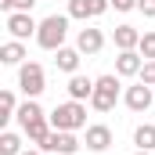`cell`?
<instances>
[{
	"label": "cell",
	"mask_w": 155,
	"mask_h": 155,
	"mask_svg": "<svg viewBox=\"0 0 155 155\" xmlns=\"http://www.w3.org/2000/svg\"><path fill=\"white\" fill-rule=\"evenodd\" d=\"M65 36H69V15H47L36 29V43L43 51H58L65 47Z\"/></svg>",
	"instance_id": "6da1fadb"
},
{
	"label": "cell",
	"mask_w": 155,
	"mask_h": 155,
	"mask_svg": "<svg viewBox=\"0 0 155 155\" xmlns=\"http://www.w3.org/2000/svg\"><path fill=\"white\" fill-rule=\"evenodd\" d=\"M51 126H54V130H72V134L83 130V126H87V105L69 97L65 105H58V108L51 112Z\"/></svg>",
	"instance_id": "7a4b0ae2"
},
{
	"label": "cell",
	"mask_w": 155,
	"mask_h": 155,
	"mask_svg": "<svg viewBox=\"0 0 155 155\" xmlns=\"http://www.w3.org/2000/svg\"><path fill=\"white\" fill-rule=\"evenodd\" d=\"M119 101V76H97L94 94H90V108L94 112H112Z\"/></svg>",
	"instance_id": "3957f363"
},
{
	"label": "cell",
	"mask_w": 155,
	"mask_h": 155,
	"mask_svg": "<svg viewBox=\"0 0 155 155\" xmlns=\"http://www.w3.org/2000/svg\"><path fill=\"white\" fill-rule=\"evenodd\" d=\"M18 87H22L25 97H40V94L47 90L43 65H40V61H25V65H18Z\"/></svg>",
	"instance_id": "277c9868"
},
{
	"label": "cell",
	"mask_w": 155,
	"mask_h": 155,
	"mask_svg": "<svg viewBox=\"0 0 155 155\" xmlns=\"http://www.w3.org/2000/svg\"><path fill=\"white\" fill-rule=\"evenodd\" d=\"M123 101H126V108H130V112H137V116H141V112H148V108H152V101H155V87H148V83H141V79H137L134 87H126Z\"/></svg>",
	"instance_id": "5b68a950"
},
{
	"label": "cell",
	"mask_w": 155,
	"mask_h": 155,
	"mask_svg": "<svg viewBox=\"0 0 155 155\" xmlns=\"http://www.w3.org/2000/svg\"><path fill=\"white\" fill-rule=\"evenodd\" d=\"M36 29H40V22L29 11H11L7 15V33H11V40H29V36H36Z\"/></svg>",
	"instance_id": "8992f818"
},
{
	"label": "cell",
	"mask_w": 155,
	"mask_h": 155,
	"mask_svg": "<svg viewBox=\"0 0 155 155\" xmlns=\"http://www.w3.org/2000/svg\"><path fill=\"white\" fill-rule=\"evenodd\" d=\"M108 7H112V0H69V18L90 22V18H101Z\"/></svg>",
	"instance_id": "52a82bcc"
},
{
	"label": "cell",
	"mask_w": 155,
	"mask_h": 155,
	"mask_svg": "<svg viewBox=\"0 0 155 155\" xmlns=\"http://www.w3.org/2000/svg\"><path fill=\"white\" fill-rule=\"evenodd\" d=\"M40 152H58V155H72V152H79V137L72 134V130H51V137H47V144H43Z\"/></svg>",
	"instance_id": "ba28073f"
},
{
	"label": "cell",
	"mask_w": 155,
	"mask_h": 155,
	"mask_svg": "<svg viewBox=\"0 0 155 155\" xmlns=\"http://www.w3.org/2000/svg\"><path fill=\"white\" fill-rule=\"evenodd\" d=\"M83 144H87L90 152H108V148H112V126H105V123H90Z\"/></svg>",
	"instance_id": "9c48e42d"
},
{
	"label": "cell",
	"mask_w": 155,
	"mask_h": 155,
	"mask_svg": "<svg viewBox=\"0 0 155 155\" xmlns=\"http://www.w3.org/2000/svg\"><path fill=\"white\" fill-rule=\"evenodd\" d=\"M76 47H79V54H90V58H94V54H101V47H105V33L87 25V29L76 33Z\"/></svg>",
	"instance_id": "30bf717a"
},
{
	"label": "cell",
	"mask_w": 155,
	"mask_h": 155,
	"mask_svg": "<svg viewBox=\"0 0 155 155\" xmlns=\"http://www.w3.org/2000/svg\"><path fill=\"white\" fill-rule=\"evenodd\" d=\"M141 69H144V54L141 51H119L116 76H141Z\"/></svg>",
	"instance_id": "8fae6325"
},
{
	"label": "cell",
	"mask_w": 155,
	"mask_h": 155,
	"mask_svg": "<svg viewBox=\"0 0 155 155\" xmlns=\"http://www.w3.org/2000/svg\"><path fill=\"white\" fill-rule=\"evenodd\" d=\"M54 54H58V58H54V65H58L61 72H69V76H76V72H79V58H83V54H79V47H58Z\"/></svg>",
	"instance_id": "7c38bea8"
},
{
	"label": "cell",
	"mask_w": 155,
	"mask_h": 155,
	"mask_svg": "<svg viewBox=\"0 0 155 155\" xmlns=\"http://www.w3.org/2000/svg\"><path fill=\"white\" fill-rule=\"evenodd\" d=\"M94 83L97 79H90V76H69V97L72 101H90V94H94Z\"/></svg>",
	"instance_id": "4fadbf2b"
},
{
	"label": "cell",
	"mask_w": 155,
	"mask_h": 155,
	"mask_svg": "<svg viewBox=\"0 0 155 155\" xmlns=\"http://www.w3.org/2000/svg\"><path fill=\"white\" fill-rule=\"evenodd\" d=\"M0 61H4V65H25V43H22V40L0 43Z\"/></svg>",
	"instance_id": "5bb4252c"
},
{
	"label": "cell",
	"mask_w": 155,
	"mask_h": 155,
	"mask_svg": "<svg viewBox=\"0 0 155 155\" xmlns=\"http://www.w3.org/2000/svg\"><path fill=\"white\" fill-rule=\"evenodd\" d=\"M112 40H116V47H119V51H137L141 33H137L134 25H116V29H112Z\"/></svg>",
	"instance_id": "9a60e30c"
},
{
	"label": "cell",
	"mask_w": 155,
	"mask_h": 155,
	"mask_svg": "<svg viewBox=\"0 0 155 155\" xmlns=\"http://www.w3.org/2000/svg\"><path fill=\"white\" fill-rule=\"evenodd\" d=\"M134 144L141 152H155V123H141L134 130Z\"/></svg>",
	"instance_id": "2e32d148"
},
{
	"label": "cell",
	"mask_w": 155,
	"mask_h": 155,
	"mask_svg": "<svg viewBox=\"0 0 155 155\" xmlns=\"http://www.w3.org/2000/svg\"><path fill=\"white\" fill-rule=\"evenodd\" d=\"M0 155H22V137L15 130H4L0 134Z\"/></svg>",
	"instance_id": "e0dca14e"
},
{
	"label": "cell",
	"mask_w": 155,
	"mask_h": 155,
	"mask_svg": "<svg viewBox=\"0 0 155 155\" xmlns=\"http://www.w3.org/2000/svg\"><path fill=\"white\" fill-rule=\"evenodd\" d=\"M18 116V101H15V94L11 90H0V123H7V119Z\"/></svg>",
	"instance_id": "ac0fdd59"
},
{
	"label": "cell",
	"mask_w": 155,
	"mask_h": 155,
	"mask_svg": "<svg viewBox=\"0 0 155 155\" xmlns=\"http://www.w3.org/2000/svg\"><path fill=\"white\" fill-rule=\"evenodd\" d=\"M137 51L144 54V61H155V29H152V33H141V43H137Z\"/></svg>",
	"instance_id": "d6986e66"
},
{
	"label": "cell",
	"mask_w": 155,
	"mask_h": 155,
	"mask_svg": "<svg viewBox=\"0 0 155 155\" xmlns=\"http://www.w3.org/2000/svg\"><path fill=\"white\" fill-rule=\"evenodd\" d=\"M33 4L36 0H0V11H7V15L11 11H33Z\"/></svg>",
	"instance_id": "ffe728a7"
},
{
	"label": "cell",
	"mask_w": 155,
	"mask_h": 155,
	"mask_svg": "<svg viewBox=\"0 0 155 155\" xmlns=\"http://www.w3.org/2000/svg\"><path fill=\"white\" fill-rule=\"evenodd\" d=\"M141 83H148V87H155V61H144V69H141Z\"/></svg>",
	"instance_id": "44dd1931"
},
{
	"label": "cell",
	"mask_w": 155,
	"mask_h": 155,
	"mask_svg": "<svg viewBox=\"0 0 155 155\" xmlns=\"http://www.w3.org/2000/svg\"><path fill=\"white\" fill-rule=\"evenodd\" d=\"M137 11L144 18H155V0H137Z\"/></svg>",
	"instance_id": "7402d4cb"
},
{
	"label": "cell",
	"mask_w": 155,
	"mask_h": 155,
	"mask_svg": "<svg viewBox=\"0 0 155 155\" xmlns=\"http://www.w3.org/2000/svg\"><path fill=\"white\" fill-rule=\"evenodd\" d=\"M112 7H116V11H134L137 0H112Z\"/></svg>",
	"instance_id": "603a6c76"
},
{
	"label": "cell",
	"mask_w": 155,
	"mask_h": 155,
	"mask_svg": "<svg viewBox=\"0 0 155 155\" xmlns=\"http://www.w3.org/2000/svg\"><path fill=\"white\" fill-rule=\"evenodd\" d=\"M22 155H43V152H40V148H36V152H22Z\"/></svg>",
	"instance_id": "cb8c5ba5"
},
{
	"label": "cell",
	"mask_w": 155,
	"mask_h": 155,
	"mask_svg": "<svg viewBox=\"0 0 155 155\" xmlns=\"http://www.w3.org/2000/svg\"><path fill=\"white\" fill-rule=\"evenodd\" d=\"M134 155H152V152H141V148H137V152H134Z\"/></svg>",
	"instance_id": "d4e9b609"
}]
</instances>
